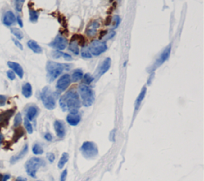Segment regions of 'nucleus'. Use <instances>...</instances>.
Returning <instances> with one entry per match:
<instances>
[{
    "instance_id": "f257e3e1",
    "label": "nucleus",
    "mask_w": 204,
    "mask_h": 181,
    "mask_svg": "<svg viewBox=\"0 0 204 181\" xmlns=\"http://www.w3.org/2000/svg\"><path fill=\"white\" fill-rule=\"evenodd\" d=\"M59 105L63 111L77 113L81 106L79 95L74 90L69 91L59 99Z\"/></svg>"
},
{
    "instance_id": "f03ea898",
    "label": "nucleus",
    "mask_w": 204,
    "mask_h": 181,
    "mask_svg": "<svg viewBox=\"0 0 204 181\" xmlns=\"http://www.w3.org/2000/svg\"><path fill=\"white\" fill-rule=\"evenodd\" d=\"M71 65L66 64L48 61L46 64V71H47V79L49 82H53L61 75L65 70H70Z\"/></svg>"
},
{
    "instance_id": "7ed1b4c3",
    "label": "nucleus",
    "mask_w": 204,
    "mask_h": 181,
    "mask_svg": "<svg viewBox=\"0 0 204 181\" xmlns=\"http://www.w3.org/2000/svg\"><path fill=\"white\" fill-rule=\"evenodd\" d=\"M57 94L53 92L49 87H45L41 92V99L45 107L48 110H53L56 106Z\"/></svg>"
},
{
    "instance_id": "20e7f679",
    "label": "nucleus",
    "mask_w": 204,
    "mask_h": 181,
    "mask_svg": "<svg viewBox=\"0 0 204 181\" xmlns=\"http://www.w3.org/2000/svg\"><path fill=\"white\" fill-rule=\"evenodd\" d=\"M78 92L83 106L86 107L92 106L95 100V95L92 88L84 84H81L78 88Z\"/></svg>"
},
{
    "instance_id": "39448f33",
    "label": "nucleus",
    "mask_w": 204,
    "mask_h": 181,
    "mask_svg": "<svg viewBox=\"0 0 204 181\" xmlns=\"http://www.w3.org/2000/svg\"><path fill=\"white\" fill-rule=\"evenodd\" d=\"M45 165V162L42 158L32 157L26 161L25 165L26 173L32 178H36V173L41 167Z\"/></svg>"
},
{
    "instance_id": "423d86ee",
    "label": "nucleus",
    "mask_w": 204,
    "mask_h": 181,
    "mask_svg": "<svg viewBox=\"0 0 204 181\" xmlns=\"http://www.w3.org/2000/svg\"><path fill=\"white\" fill-rule=\"evenodd\" d=\"M83 157L87 159H93L98 154V148L93 141H85L81 147Z\"/></svg>"
},
{
    "instance_id": "0eeeda50",
    "label": "nucleus",
    "mask_w": 204,
    "mask_h": 181,
    "mask_svg": "<svg viewBox=\"0 0 204 181\" xmlns=\"http://www.w3.org/2000/svg\"><path fill=\"white\" fill-rule=\"evenodd\" d=\"M107 49H108V46L106 43L99 40H94L93 41L91 42L90 45L88 46L89 52L92 56H94V57H98L101 55L102 53L106 51Z\"/></svg>"
},
{
    "instance_id": "6e6552de",
    "label": "nucleus",
    "mask_w": 204,
    "mask_h": 181,
    "mask_svg": "<svg viewBox=\"0 0 204 181\" xmlns=\"http://www.w3.org/2000/svg\"><path fill=\"white\" fill-rule=\"evenodd\" d=\"M171 44H169L164 50H163V52L161 53V54H160V56L159 57V58L157 59L156 61L155 62V64H153L152 67L150 68L151 70H149V71H150V72H152L153 71H155L157 68H159L160 66H161L162 64H164L165 61H167V60H168V58H169L170 55H171Z\"/></svg>"
},
{
    "instance_id": "1a4fd4ad",
    "label": "nucleus",
    "mask_w": 204,
    "mask_h": 181,
    "mask_svg": "<svg viewBox=\"0 0 204 181\" xmlns=\"http://www.w3.org/2000/svg\"><path fill=\"white\" fill-rule=\"evenodd\" d=\"M71 82L70 75L69 74H64L57 80V84H56V88L60 92H64L69 88Z\"/></svg>"
},
{
    "instance_id": "9d476101",
    "label": "nucleus",
    "mask_w": 204,
    "mask_h": 181,
    "mask_svg": "<svg viewBox=\"0 0 204 181\" xmlns=\"http://www.w3.org/2000/svg\"><path fill=\"white\" fill-rule=\"evenodd\" d=\"M51 47L54 48L57 50H64L68 45V41L66 37H62L61 35H57V37L54 38V40L49 45Z\"/></svg>"
},
{
    "instance_id": "9b49d317",
    "label": "nucleus",
    "mask_w": 204,
    "mask_h": 181,
    "mask_svg": "<svg viewBox=\"0 0 204 181\" xmlns=\"http://www.w3.org/2000/svg\"><path fill=\"white\" fill-rule=\"evenodd\" d=\"M53 126H54V130H55L56 134L58 137L62 138L64 137L65 134H66V126H65L64 123L62 121L56 120L53 123Z\"/></svg>"
},
{
    "instance_id": "f8f14e48",
    "label": "nucleus",
    "mask_w": 204,
    "mask_h": 181,
    "mask_svg": "<svg viewBox=\"0 0 204 181\" xmlns=\"http://www.w3.org/2000/svg\"><path fill=\"white\" fill-rule=\"evenodd\" d=\"M7 65L8 67H9L14 72H15V73L17 74V75H18L20 79H22V78H23V75H24L23 68H22V67L19 64V63L9 61V62H7Z\"/></svg>"
},
{
    "instance_id": "ddd939ff",
    "label": "nucleus",
    "mask_w": 204,
    "mask_h": 181,
    "mask_svg": "<svg viewBox=\"0 0 204 181\" xmlns=\"http://www.w3.org/2000/svg\"><path fill=\"white\" fill-rule=\"evenodd\" d=\"M16 22V17L12 11H7L3 16L2 22L5 26H11Z\"/></svg>"
},
{
    "instance_id": "4468645a",
    "label": "nucleus",
    "mask_w": 204,
    "mask_h": 181,
    "mask_svg": "<svg viewBox=\"0 0 204 181\" xmlns=\"http://www.w3.org/2000/svg\"><path fill=\"white\" fill-rule=\"evenodd\" d=\"M81 117L80 115L78 112L77 113H70L66 117L67 123L70 125V126H75L79 124L81 122Z\"/></svg>"
},
{
    "instance_id": "2eb2a0df",
    "label": "nucleus",
    "mask_w": 204,
    "mask_h": 181,
    "mask_svg": "<svg viewBox=\"0 0 204 181\" xmlns=\"http://www.w3.org/2000/svg\"><path fill=\"white\" fill-rule=\"evenodd\" d=\"M28 149H29L28 144H26L25 145H24V147L22 149V150H21L19 153L16 154V155H15V156H13V157L11 158V161H10L11 164L14 165V164L17 163L19 161H20L21 159H22V158H23L24 157L26 156V154L28 153Z\"/></svg>"
},
{
    "instance_id": "dca6fc26",
    "label": "nucleus",
    "mask_w": 204,
    "mask_h": 181,
    "mask_svg": "<svg viewBox=\"0 0 204 181\" xmlns=\"http://www.w3.org/2000/svg\"><path fill=\"white\" fill-rule=\"evenodd\" d=\"M111 66V59L109 57H107L104 60V61L102 62V64H101V66L98 68V76H101L102 75H104L105 73H106L107 71H109V68H110Z\"/></svg>"
},
{
    "instance_id": "f3484780",
    "label": "nucleus",
    "mask_w": 204,
    "mask_h": 181,
    "mask_svg": "<svg viewBox=\"0 0 204 181\" xmlns=\"http://www.w3.org/2000/svg\"><path fill=\"white\" fill-rule=\"evenodd\" d=\"M39 108L36 106H30L27 108L26 111V118L29 121H33L39 114Z\"/></svg>"
},
{
    "instance_id": "a211bd4d",
    "label": "nucleus",
    "mask_w": 204,
    "mask_h": 181,
    "mask_svg": "<svg viewBox=\"0 0 204 181\" xmlns=\"http://www.w3.org/2000/svg\"><path fill=\"white\" fill-rule=\"evenodd\" d=\"M146 93H147V88H146V87H143L141 91H140L139 95H138L136 102H135V110H137L138 109L140 108L142 101L143 100V99L145 97Z\"/></svg>"
},
{
    "instance_id": "6ab92c4d",
    "label": "nucleus",
    "mask_w": 204,
    "mask_h": 181,
    "mask_svg": "<svg viewBox=\"0 0 204 181\" xmlns=\"http://www.w3.org/2000/svg\"><path fill=\"white\" fill-rule=\"evenodd\" d=\"M27 45L28 47L35 53H41L43 52V50H42V48L41 46L38 44L37 42L35 41L34 40H29L27 42Z\"/></svg>"
},
{
    "instance_id": "aec40b11",
    "label": "nucleus",
    "mask_w": 204,
    "mask_h": 181,
    "mask_svg": "<svg viewBox=\"0 0 204 181\" xmlns=\"http://www.w3.org/2000/svg\"><path fill=\"white\" fill-rule=\"evenodd\" d=\"M22 93L24 97L29 98L31 97L32 95V86L29 83H26L23 84V86L22 88Z\"/></svg>"
},
{
    "instance_id": "412c9836",
    "label": "nucleus",
    "mask_w": 204,
    "mask_h": 181,
    "mask_svg": "<svg viewBox=\"0 0 204 181\" xmlns=\"http://www.w3.org/2000/svg\"><path fill=\"white\" fill-rule=\"evenodd\" d=\"M69 50L71 53H73L74 55H78L80 53L79 46L77 41H72L69 45Z\"/></svg>"
},
{
    "instance_id": "4be33fe9",
    "label": "nucleus",
    "mask_w": 204,
    "mask_h": 181,
    "mask_svg": "<svg viewBox=\"0 0 204 181\" xmlns=\"http://www.w3.org/2000/svg\"><path fill=\"white\" fill-rule=\"evenodd\" d=\"M83 77V71L81 69H77L73 72L71 75V81L73 82H77V81L81 80Z\"/></svg>"
},
{
    "instance_id": "5701e85b",
    "label": "nucleus",
    "mask_w": 204,
    "mask_h": 181,
    "mask_svg": "<svg viewBox=\"0 0 204 181\" xmlns=\"http://www.w3.org/2000/svg\"><path fill=\"white\" fill-rule=\"evenodd\" d=\"M69 160V154L68 153H63L62 155H61V159L59 160V162L57 164V167L58 168H64L65 165L66 164L67 161Z\"/></svg>"
},
{
    "instance_id": "b1692460",
    "label": "nucleus",
    "mask_w": 204,
    "mask_h": 181,
    "mask_svg": "<svg viewBox=\"0 0 204 181\" xmlns=\"http://www.w3.org/2000/svg\"><path fill=\"white\" fill-rule=\"evenodd\" d=\"M81 57H82L83 58L85 59L92 58V54H91V53L89 52L88 47H87V46H84V47H82V49H81Z\"/></svg>"
},
{
    "instance_id": "393cba45",
    "label": "nucleus",
    "mask_w": 204,
    "mask_h": 181,
    "mask_svg": "<svg viewBox=\"0 0 204 181\" xmlns=\"http://www.w3.org/2000/svg\"><path fill=\"white\" fill-rule=\"evenodd\" d=\"M98 26H99V24L97 22H94L93 23L91 24L90 26H89V29H88V31H87L88 35H89V36H93L96 33V32H97V29L98 28Z\"/></svg>"
},
{
    "instance_id": "a878e982",
    "label": "nucleus",
    "mask_w": 204,
    "mask_h": 181,
    "mask_svg": "<svg viewBox=\"0 0 204 181\" xmlns=\"http://www.w3.org/2000/svg\"><path fill=\"white\" fill-rule=\"evenodd\" d=\"M11 31L12 33V34L16 37L18 40H21V39L23 38V33L21 31L20 29H18V28H11Z\"/></svg>"
},
{
    "instance_id": "bb28decb",
    "label": "nucleus",
    "mask_w": 204,
    "mask_h": 181,
    "mask_svg": "<svg viewBox=\"0 0 204 181\" xmlns=\"http://www.w3.org/2000/svg\"><path fill=\"white\" fill-rule=\"evenodd\" d=\"M29 20L32 22H36L39 19V13L37 11H34L33 9H29Z\"/></svg>"
},
{
    "instance_id": "cd10ccee",
    "label": "nucleus",
    "mask_w": 204,
    "mask_h": 181,
    "mask_svg": "<svg viewBox=\"0 0 204 181\" xmlns=\"http://www.w3.org/2000/svg\"><path fill=\"white\" fill-rule=\"evenodd\" d=\"M94 78L93 75H91L89 73H86L85 75H83L82 77V81L83 84H85V85H89L93 81Z\"/></svg>"
},
{
    "instance_id": "c85d7f7f",
    "label": "nucleus",
    "mask_w": 204,
    "mask_h": 181,
    "mask_svg": "<svg viewBox=\"0 0 204 181\" xmlns=\"http://www.w3.org/2000/svg\"><path fill=\"white\" fill-rule=\"evenodd\" d=\"M32 152L35 155H42L43 153V149L42 148L40 144L36 143L33 145V148H32Z\"/></svg>"
},
{
    "instance_id": "c756f323",
    "label": "nucleus",
    "mask_w": 204,
    "mask_h": 181,
    "mask_svg": "<svg viewBox=\"0 0 204 181\" xmlns=\"http://www.w3.org/2000/svg\"><path fill=\"white\" fill-rule=\"evenodd\" d=\"M24 126H25V128H26L28 134H31L33 133V126H32V124L30 123V121L28 120L26 118L24 119Z\"/></svg>"
},
{
    "instance_id": "7c9ffc66",
    "label": "nucleus",
    "mask_w": 204,
    "mask_h": 181,
    "mask_svg": "<svg viewBox=\"0 0 204 181\" xmlns=\"http://www.w3.org/2000/svg\"><path fill=\"white\" fill-rule=\"evenodd\" d=\"M22 115H21L20 113H18L15 115V120H14V127H19V126L21 125V123H22Z\"/></svg>"
},
{
    "instance_id": "2f4dec72",
    "label": "nucleus",
    "mask_w": 204,
    "mask_h": 181,
    "mask_svg": "<svg viewBox=\"0 0 204 181\" xmlns=\"http://www.w3.org/2000/svg\"><path fill=\"white\" fill-rule=\"evenodd\" d=\"M25 0H15V8L19 12H21L22 9V5Z\"/></svg>"
},
{
    "instance_id": "473e14b6",
    "label": "nucleus",
    "mask_w": 204,
    "mask_h": 181,
    "mask_svg": "<svg viewBox=\"0 0 204 181\" xmlns=\"http://www.w3.org/2000/svg\"><path fill=\"white\" fill-rule=\"evenodd\" d=\"M115 35H116V32L113 31V30H110V31H109L107 33L106 35L104 36V37H105V40H109V39L112 38Z\"/></svg>"
},
{
    "instance_id": "72a5a7b5",
    "label": "nucleus",
    "mask_w": 204,
    "mask_h": 181,
    "mask_svg": "<svg viewBox=\"0 0 204 181\" xmlns=\"http://www.w3.org/2000/svg\"><path fill=\"white\" fill-rule=\"evenodd\" d=\"M114 22H115V26H114V28L116 29V28H117L118 26H119L120 23L121 22V19H120V16H118V15H115V16H114Z\"/></svg>"
},
{
    "instance_id": "f704fd0d",
    "label": "nucleus",
    "mask_w": 204,
    "mask_h": 181,
    "mask_svg": "<svg viewBox=\"0 0 204 181\" xmlns=\"http://www.w3.org/2000/svg\"><path fill=\"white\" fill-rule=\"evenodd\" d=\"M46 157H47L48 161H50V163H53V161H54V160H55V156H54L53 153H46Z\"/></svg>"
},
{
    "instance_id": "c9c22d12",
    "label": "nucleus",
    "mask_w": 204,
    "mask_h": 181,
    "mask_svg": "<svg viewBox=\"0 0 204 181\" xmlns=\"http://www.w3.org/2000/svg\"><path fill=\"white\" fill-rule=\"evenodd\" d=\"M7 77L11 80H14L15 79V73L12 70H9V71H7Z\"/></svg>"
},
{
    "instance_id": "e433bc0d",
    "label": "nucleus",
    "mask_w": 204,
    "mask_h": 181,
    "mask_svg": "<svg viewBox=\"0 0 204 181\" xmlns=\"http://www.w3.org/2000/svg\"><path fill=\"white\" fill-rule=\"evenodd\" d=\"M6 102H7V97L5 95H0V106H2L6 104Z\"/></svg>"
},
{
    "instance_id": "4c0bfd02",
    "label": "nucleus",
    "mask_w": 204,
    "mask_h": 181,
    "mask_svg": "<svg viewBox=\"0 0 204 181\" xmlns=\"http://www.w3.org/2000/svg\"><path fill=\"white\" fill-rule=\"evenodd\" d=\"M61 57H62L66 60H68V61L73 60V58H72V57L70 55V54L66 53H62V52H61Z\"/></svg>"
},
{
    "instance_id": "58836bf2",
    "label": "nucleus",
    "mask_w": 204,
    "mask_h": 181,
    "mask_svg": "<svg viewBox=\"0 0 204 181\" xmlns=\"http://www.w3.org/2000/svg\"><path fill=\"white\" fill-rule=\"evenodd\" d=\"M12 40H13L14 43H15V45L17 46V47L19 48V49H20L21 50H23V46H22V45L21 44V43L19 41L17 40V39H15V38H13Z\"/></svg>"
},
{
    "instance_id": "ea45409f",
    "label": "nucleus",
    "mask_w": 204,
    "mask_h": 181,
    "mask_svg": "<svg viewBox=\"0 0 204 181\" xmlns=\"http://www.w3.org/2000/svg\"><path fill=\"white\" fill-rule=\"evenodd\" d=\"M67 177V170L66 169H65L64 171L62 172L61 175V178H60V181H66Z\"/></svg>"
},
{
    "instance_id": "a19ab883",
    "label": "nucleus",
    "mask_w": 204,
    "mask_h": 181,
    "mask_svg": "<svg viewBox=\"0 0 204 181\" xmlns=\"http://www.w3.org/2000/svg\"><path fill=\"white\" fill-rule=\"evenodd\" d=\"M44 138L48 141H51L53 140V137H52V134L50 133H46L44 135Z\"/></svg>"
},
{
    "instance_id": "79ce46f5",
    "label": "nucleus",
    "mask_w": 204,
    "mask_h": 181,
    "mask_svg": "<svg viewBox=\"0 0 204 181\" xmlns=\"http://www.w3.org/2000/svg\"><path fill=\"white\" fill-rule=\"evenodd\" d=\"M16 21H17V22L19 23V26H20V27H22V26H23V22H22V19H21L20 17H19V16L17 17Z\"/></svg>"
},
{
    "instance_id": "37998d69",
    "label": "nucleus",
    "mask_w": 204,
    "mask_h": 181,
    "mask_svg": "<svg viewBox=\"0 0 204 181\" xmlns=\"http://www.w3.org/2000/svg\"><path fill=\"white\" fill-rule=\"evenodd\" d=\"M10 178H11V175H9V174H5V175L2 176V181H7Z\"/></svg>"
},
{
    "instance_id": "c03bdc74",
    "label": "nucleus",
    "mask_w": 204,
    "mask_h": 181,
    "mask_svg": "<svg viewBox=\"0 0 204 181\" xmlns=\"http://www.w3.org/2000/svg\"><path fill=\"white\" fill-rule=\"evenodd\" d=\"M15 181H27V179H26V178L19 176V177H18L16 179H15Z\"/></svg>"
},
{
    "instance_id": "a18cd8bd",
    "label": "nucleus",
    "mask_w": 204,
    "mask_h": 181,
    "mask_svg": "<svg viewBox=\"0 0 204 181\" xmlns=\"http://www.w3.org/2000/svg\"><path fill=\"white\" fill-rule=\"evenodd\" d=\"M2 140H3V135L0 133V146H1V144H2Z\"/></svg>"
},
{
    "instance_id": "49530a36",
    "label": "nucleus",
    "mask_w": 204,
    "mask_h": 181,
    "mask_svg": "<svg viewBox=\"0 0 204 181\" xmlns=\"http://www.w3.org/2000/svg\"><path fill=\"white\" fill-rule=\"evenodd\" d=\"M2 176H3V175H2V174H0V181H2Z\"/></svg>"
},
{
    "instance_id": "de8ad7c7",
    "label": "nucleus",
    "mask_w": 204,
    "mask_h": 181,
    "mask_svg": "<svg viewBox=\"0 0 204 181\" xmlns=\"http://www.w3.org/2000/svg\"></svg>"
}]
</instances>
